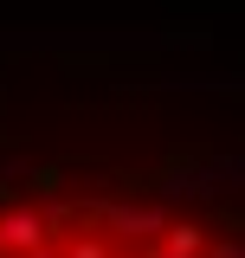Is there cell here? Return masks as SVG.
I'll return each mask as SVG.
<instances>
[{
  "mask_svg": "<svg viewBox=\"0 0 245 258\" xmlns=\"http://www.w3.org/2000/svg\"><path fill=\"white\" fill-rule=\"evenodd\" d=\"M161 239H168V245H174V252H187V258H200L207 252V232H200V226H161Z\"/></svg>",
  "mask_w": 245,
  "mask_h": 258,
  "instance_id": "3",
  "label": "cell"
},
{
  "mask_svg": "<svg viewBox=\"0 0 245 258\" xmlns=\"http://www.w3.org/2000/svg\"><path fill=\"white\" fill-rule=\"evenodd\" d=\"M39 239H52V220L45 213H32V207H13V213H0V252H26Z\"/></svg>",
  "mask_w": 245,
  "mask_h": 258,
  "instance_id": "2",
  "label": "cell"
},
{
  "mask_svg": "<svg viewBox=\"0 0 245 258\" xmlns=\"http://www.w3.org/2000/svg\"><path fill=\"white\" fill-rule=\"evenodd\" d=\"M97 220L110 226V239H136V245H149V239H161L168 213H161V207H103Z\"/></svg>",
  "mask_w": 245,
  "mask_h": 258,
  "instance_id": "1",
  "label": "cell"
}]
</instances>
